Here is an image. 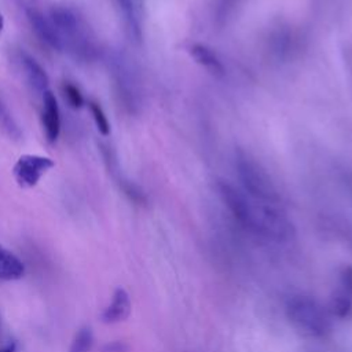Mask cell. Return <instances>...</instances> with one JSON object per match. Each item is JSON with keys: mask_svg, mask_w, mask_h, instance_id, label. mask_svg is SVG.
I'll return each mask as SVG.
<instances>
[{"mask_svg": "<svg viewBox=\"0 0 352 352\" xmlns=\"http://www.w3.org/2000/svg\"><path fill=\"white\" fill-rule=\"evenodd\" d=\"M220 197L234 219L249 232L276 242L293 236V226L275 206L258 202L230 184L220 186Z\"/></svg>", "mask_w": 352, "mask_h": 352, "instance_id": "obj_1", "label": "cell"}, {"mask_svg": "<svg viewBox=\"0 0 352 352\" xmlns=\"http://www.w3.org/2000/svg\"><path fill=\"white\" fill-rule=\"evenodd\" d=\"M286 316L302 334L323 338L331 331V320L327 309L308 296H293L287 300Z\"/></svg>", "mask_w": 352, "mask_h": 352, "instance_id": "obj_2", "label": "cell"}, {"mask_svg": "<svg viewBox=\"0 0 352 352\" xmlns=\"http://www.w3.org/2000/svg\"><path fill=\"white\" fill-rule=\"evenodd\" d=\"M235 168L243 192L267 205L276 206L279 204L280 198L272 179L254 158L245 153H238L235 155Z\"/></svg>", "mask_w": 352, "mask_h": 352, "instance_id": "obj_3", "label": "cell"}, {"mask_svg": "<svg viewBox=\"0 0 352 352\" xmlns=\"http://www.w3.org/2000/svg\"><path fill=\"white\" fill-rule=\"evenodd\" d=\"M54 165L55 162L48 157L23 154L16 160L12 168V173L16 183L21 187L30 188V187H34L41 179V176L47 170H50Z\"/></svg>", "mask_w": 352, "mask_h": 352, "instance_id": "obj_4", "label": "cell"}, {"mask_svg": "<svg viewBox=\"0 0 352 352\" xmlns=\"http://www.w3.org/2000/svg\"><path fill=\"white\" fill-rule=\"evenodd\" d=\"M28 19L34 30V33L37 34V37L45 43L48 47H51L52 50L60 51L63 48V41L60 34L58 33L56 28L54 26L52 21L45 18L38 10L36 8H29L28 12Z\"/></svg>", "mask_w": 352, "mask_h": 352, "instance_id": "obj_5", "label": "cell"}, {"mask_svg": "<svg viewBox=\"0 0 352 352\" xmlns=\"http://www.w3.org/2000/svg\"><path fill=\"white\" fill-rule=\"evenodd\" d=\"M41 122L44 126L45 138L50 143H54L60 131V117H59V107L55 95L47 89L43 94V111H41Z\"/></svg>", "mask_w": 352, "mask_h": 352, "instance_id": "obj_6", "label": "cell"}, {"mask_svg": "<svg viewBox=\"0 0 352 352\" xmlns=\"http://www.w3.org/2000/svg\"><path fill=\"white\" fill-rule=\"evenodd\" d=\"M132 305L129 294L118 287L111 298V302L107 305V308L102 314V319L104 323H117L125 320L131 314Z\"/></svg>", "mask_w": 352, "mask_h": 352, "instance_id": "obj_7", "label": "cell"}, {"mask_svg": "<svg viewBox=\"0 0 352 352\" xmlns=\"http://www.w3.org/2000/svg\"><path fill=\"white\" fill-rule=\"evenodd\" d=\"M25 274L23 263L10 250L0 245V279L15 280Z\"/></svg>", "mask_w": 352, "mask_h": 352, "instance_id": "obj_8", "label": "cell"}, {"mask_svg": "<svg viewBox=\"0 0 352 352\" xmlns=\"http://www.w3.org/2000/svg\"><path fill=\"white\" fill-rule=\"evenodd\" d=\"M22 66L25 69L26 77L32 88L37 92L44 94L48 88V76L45 70L29 55L23 54L22 55Z\"/></svg>", "mask_w": 352, "mask_h": 352, "instance_id": "obj_9", "label": "cell"}, {"mask_svg": "<svg viewBox=\"0 0 352 352\" xmlns=\"http://www.w3.org/2000/svg\"><path fill=\"white\" fill-rule=\"evenodd\" d=\"M327 312L337 319H346L352 315V300L340 289L329 300Z\"/></svg>", "mask_w": 352, "mask_h": 352, "instance_id": "obj_10", "label": "cell"}, {"mask_svg": "<svg viewBox=\"0 0 352 352\" xmlns=\"http://www.w3.org/2000/svg\"><path fill=\"white\" fill-rule=\"evenodd\" d=\"M191 54L199 63H202L208 69H212L214 72H220L223 69L217 56L209 48H206L205 45H198V44L192 45L191 47Z\"/></svg>", "mask_w": 352, "mask_h": 352, "instance_id": "obj_11", "label": "cell"}, {"mask_svg": "<svg viewBox=\"0 0 352 352\" xmlns=\"http://www.w3.org/2000/svg\"><path fill=\"white\" fill-rule=\"evenodd\" d=\"M94 344V336L89 327H81L69 348V352H89Z\"/></svg>", "mask_w": 352, "mask_h": 352, "instance_id": "obj_12", "label": "cell"}, {"mask_svg": "<svg viewBox=\"0 0 352 352\" xmlns=\"http://www.w3.org/2000/svg\"><path fill=\"white\" fill-rule=\"evenodd\" d=\"M0 129L10 138L18 139L21 136V131L18 128V125L15 124L14 118L11 117V114L8 113V110L3 106V103L0 102Z\"/></svg>", "mask_w": 352, "mask_h": 352, "instance_id": "obj_13", "label": "cell"}, {"mask_svg": "<svg viewBox=\"0 0 352 352\" xmlns=\"http://www.w3.org/2000/svg\"><path fill=\"white\" fill-rule=\"evenodd\" d=\"M89 110L94 116V120H95V124H96V128L98 131L103 135V136H107L110 133V124L107 121V117L104 116L102 107L95 103V102H91L89 103Z\"/></svg>", "mask_w": 352, "mask_h": 352, "instance_id": "obj_14", "label": "cell"}, {"mask_svg": "<svg viewBox=\"0 0 352 352\" xmlns=\"http://www.w3.org/2000/svg\"><path fill=\"white\" fill-rule=\"evenodd\" d=\"M63 94L69 102V104L73 107V109H80L84 103V99L78 91V88L70 82H65L63 84Z\"/></svg>", "mask_w": 352, "mask_h": 352, "instance_id": "obj_15", "label": "cell"}, {"mask_svg": "<svg viewBox=\"0 0 352 352\" xmlns=\"http://www.w3.org/2000/svg\"><path fill=\"white\" fill-rule=\"evenodd\" d=\"M120 4V8L128 22V25L138 32V22H136V14H135V4L133 0H117Z\"/></svg>", "mask_w": 352, "mask_h": 352, "instance_id": "obj_16", "label": "cell"}, {"mask_svg": "<svg viewBox=\"0 0 352 352\" xmlns=\"http://www.w3.org/2000/svg\"><path fill=\"white\" fill-rule=\"evenodd\" d=\"M341 290L352 300V265H345L340 272Z\"/></svg>", "mask_w": 352, "mask_h": 352, "instance_id": "obj_17", "label": "cell"}, {"mask_svg": "<svg viewBox=\"0 0 352 352\" xmlns=\"http://www.w3.org/2000/svg\"><path fill=\"white\" fill-rule=\"evenodd\" d=\"M107 348H109V352H122L124 351V345L118 344V342L110 344V345H107Z\"/></svg>", "mask_w": 352, "mask_h": 352, "instance_id": "obj_18", "label": "cell"}, {"mask_svg": "<svg viewBox=\"0 0 352 352\" xmlns=\"http://www.w3.org/2000/svg\"><path fill=\"white\" fill-rule=\"evenodd\" d=\"M0 352H15V345L10 344V345H6V346H1Z\"/></svg>", "mask_w": 352, "mask_h": 352, "instance_id": "obj_19", "label": "cell"}, {"mask_svg": "<svg viewBox=\"0 0 352 352\" xmlns=\"http://www.w3.org/2000/svg\"><path fill=\"white\" fill-rule=\"evenodd\" d=\"M3 26H4V18H3V15H1V12H0V33H1V30H3Z\"/></svg>", "mask_w": 352, "mask_h": 352, "instance_id": "obj_20", "label": "cell"}]
</instances>
